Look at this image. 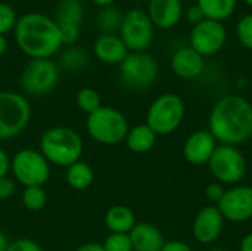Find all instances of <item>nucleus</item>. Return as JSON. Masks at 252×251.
I'll return each mask as SVG.
<instances>
[{
	"mask_svg": "<svg viewBox=\"0 0 252 251\" xmlns=\"http://www.w3.org/2000/svg\"><path fill=\"white\" fill-rule=\"evenodd\" d=\"M6 49H7V40L4 36H0V58L4 55Z\"/></svg>",
	"mask_w": 252,
	"mask_h": 251,
	"instance_id": "42",
	"label": "nucleus"
},
{
	"mask_svg": "<svg viewBox=\"0 0 252 251\" xmlns=\"http://www.w3.org/2000/svg\"><path fill=\"white\" fill-rule=\"evenodd\" d=\"M239 251H252V232L247 234L239 246Z\"/></svg>",
	"mask_w": 252,
	"mask_h": 251,
	"instance_id": "38",
	"label": "nucleus"
},
{
	"mask_svg": "<svg viewBox=\"0 0 252 251\" xmlns=\"http://www.w3.org/2000/svg\"><path fill=\"white\" fill-rule=\"evenodd\" d=\"M92 1L100 7H108V6H112L115 0H92Z\"/></svg>",
	"mask_w": 252,
	"mask_h": 251,
	"instance_id": "41",
	"label": "nucleus"
},
{
	"mask_svg": "<svg viewBox=\"0 0 252 251\" xmlns=\"http://www.w3.org/2000/svg\"><path fill=\"white\" fill-rule=\"evenodd\" d=\"M84 18V9L80 0H61L53 13V19L58 25H77L81 27Z\"/></svg>",
	"mask_w": 252,
	"mask_h": 251,
	"instance_id": "22",
	"label": "nucleus"
},
{
	"mask_svg": "<svg viewBox=\"0 0 252 251\" xmlns=\"http://www.w3.org/2000/svg\"><path fill=\"white\" fill-rule=\"evenodd\" d=\"M226 40L227 31L224 24L207 18L199 24L193 25L189 37L190 47L204 58L217 55L224 47Z\"/></svg>",
	"mask_w": 252,
	"mask_h": 251,
	"instance_id": "12",
	"label": "nucleus"
},
{
	"mask_svg": "<svg viewBox=\"0 0 252 251\" xmlns=\"http://www.w3.org/2000/svg\"><path fill=\"white\" fill-rule=\"evenodd\" d=\"M146 12L154 27L170 30L180 22L183 16V3L182 0H151Z\"/></svg>",
	"mask_w": 252,
	"mask_h": 251,
	"instance_id": "17",
	"label": "nucleus"
},
{
	"mask_svg": "<svg viewBox=\"0 0 252 251\" xmlns=\"http://www.w3.org/2000/svg\"><path fill=\"white\" fill-rule=\"evenodd\" d=\"M208 169L221 185H239L247 175V160L238 146L220 145L208 161Z\"/></svg>",
	"mask_w": 252,
	"mask_h": 251,
	"instance_id": "8",
	"label": "nucleus"
},
{
	"mask_svg": "<svg viewBox=\"0 0 252 251\" xmlns=\"http://www.w3.org/2000/svg\"><path fill=\"white\" fill-rule=\"evenodd\" d=\"M173 72L183 80H195L205 70V58L201 56L190 46L177 49L170 59Z\"/></svg>",
	"mask_w": 252,
	"mask_h": 251,
	"instance_id": "16",
	"label": "nucleus"
},
{
	"mask_svg": "<svg viewBox=\"0 0 252 251\" xmlns=\"http://www.w3.org/2000/svg\"><path fill=\"white\" fill-rule=\"evenodd\" d=\"M158 75V62L146 52H130L120 64L121 81L130 89H148L157 81Z\"/></svg>",
	"mask_w": 252,
	"mask_h": 251,
	"instance_id": "10",
	"label": "nucleus"
},
{
	"mask_svg": "<svg viewBox=\"0 0 252 251\" xmlns=\"http://www.w3.org/2000/svg\"><path fill=\"white\" fill-rule=\"evenodd\" d=\"M186 105L182 96L176 93H162L152 101L146 111V124L157 136L174 133L183 123Z\"/></svg>",
	"mask_w": 252,
	"mask_h": 251,
	"instance_id": "5",
	"label": "nucleus"
},
{
	"mask_svg": "<svg viewBox=\"0 0 252 251\" xmlns=\"http://www.w3.org/2000/svg\"><path fill=\"white\" fill-rule=\"evenodd\" d=\"M75 104L81 112L89 115L102 107V99H100V95L97 90H94L92 87H83L78 90V93L75 96Z\"/></svg>",
	"mask_w": 252,
	"mask_h": 251,
	"instance_id": "26",
	"label": "nucleus"
},
{
	"mask_svg": "<svg viewBox=\"0 0 252 251\" xmlns=\"http://www.w3.org/2000/svg\"><path fill=\"white\" fill-rule=\"evenodd\" d=\"M65 180L72 189L84 191V189L90 188L92 183L94 182V172L90 167V164L80 160V161L71 164L69 167H66Z\"/></svg>",
	"mask_w": 252,
	"mask_h": 251,
	"instance_id": "23",
	"label": "nucleus"
},
{
	"mask_svg": "<svg viewBox=\"0 0 252 251\" xmlns=\"http://www.w3.org/2000/svg\"><path fill=\"white\" fill-rule=\"evenodd\" d=\"M210 251H227V250H224V249H213V250H210Z\"/></svg>",
	"mask_w": 252,
	"mask_h": 251,
	"instance_id": "44",
	"label": "nucleus"
},
{
	"mask_svg": "<svg viewBox=\"0 0 252 251\" xmlns=\"http://www.w3.org/2000/svg\"><path fill=\"white\" fill-rule=\"evenodd\" d=\"M236 37L239 43L252 50V13L242 16L236 25Z\"/></svg>",
	"mask_w": 252,
	"mask_h": 251,
	"instance_id": "31",
	"label": "nucleus"
},
{
	"mask_svg": "<svg viewBox=\"0 0 252 251\" xmlns=\"http://www.w3.org/2000/svg\"><path fill=\"white\" fill-rule=\"evenodd\" d=\"M102 247L105 251H133L128 234H109Z\"/></svg>",
	"mask_w": 252,
	"mask_h": 251,
	"instance_id": "30",
	"label": "nucleus"
},
{
	"mask_svg": "<svg viewBox=\"0 0 252 251\" xmlns=\"http://www.w3.org/2000/svg\"><path fill=\"white\" fill-rule=\"evenodd\" d=\"M196 4L207 19L223 22L235 13L238 0H196Z\"/></svg>",
	"mask_w": 252,
	"mask_h": 251,
	"instance_id": "24",
	"label": "nucleus"
},
{
	"mask_svg": "<svg viewBox=\"0 0 252 251\" xmlns=\"http://www.w3.org/2000/svg\"><path fill=\"white\" fill-rule=\"evenodd\" d=\"M87 64H89V55L86 50L80 47L71 46L61 56V65L68 71H80L86 68Z\"/></svg>",
	"mask_w": 252,
	"mask_h": 251,
	"instance_id": "27",
	"label": "nucleus"
},
{
	"mask_svg": "<svg viewBox=\"0 0 252 251\" xmlns=\"http://www.w3.org/2000/svg\"><path fill=\"white\" fill-rule=\"evenodd\" d=\"M10 172L13 179L24 188L43 186L50 178V163L40 151L25 148L12 157Z\"/></svg>",
	"mask_w": 252,
	"mask_h": 251,
	"instance_id": "7",
	"label": "nucleus"
},
{
	"mask_svg": "<svg viewBox=\"0 0 252 251\" xmlns=\"http://www.w3.org/2000/svg\"><path fill=\"white\" fill-rule=\"evenodd\" d=\"M9 247V240L3 231H0V251H6Z\"/></svg>",
	"mask_w": 252,
	"mask_h": 251,
	"instance_id": "40",
	"label": "nucleus"
},
{
	"mask_svg": "<svg viewBox=\"0 0 252 251\" xmlns=\"http://www.w3.org/2000/svg\"><path fill=\"white\" fill-rule=\"evenodd\" d=\"M75 251H105L102 244H97V243H87V244H83L80 246Z\"/></svg>",
	"mask_w": 252,
	"mask_h": 251,
	"instance_id": "39",
	"label": "nucleus"
},
{
	"mask_svg": "<svg viewBox=\"0 0 252 251\" xmlns=\"http://www.w3.org/2000/svg\"><path fill=\"white\" fill-rule=\"evenodd\" d=\"M244 1H245L250 7H252V0H244Z\"/></svg>",
	"mask_w": 252,
	"mask_h": 251,
	"instance_id": "43",
	"label": "nucleus"
},
{
	"mask_svg": "<svg viewBox=\"0 0 252 251\" xmlns=\"http://www.w3.org/2000/svg\"><path fill=\"white\" fill-rule=\"evenodd\" d=\"M219 142L210 133V130H196L188 136L183 145V157L192 166L208 164Z\"/></svg>",
	"mask_w": 252,
	"mask_h": 251,
	"instance_id": "15",
	"label": "nucleus"
},
{
	"mask_svg": "<svg viewBox=\"0 0 252 251\" xmlns=\"http://www.w3.org/2000/svg\"><path fill=\"white\" fill-rule=\"evenodd\" d=\"M161 251H193L192 247L185 243V241H179V240H171V241H165L164 247Z\"/></svg>",
	"mask_w": 252,
	"mask_h": 251,
	"instance_id": "36",
	"label": "nucleus"
},
{
	"mask_svg": "<svg viewBox=\"0 0 252 251\" xmlns=\"http://www.w3.org/2000/svg\"><path fill=\"white\" fill-rule=\"evenodd\" d=\"M123 16L124 13H121V10L115 6L102 7L97 15V27L102 34H117L121 27Z\"/></svg>",
	"mask_w": 252,
	"mask_h": 251,
	"instance_id": "25",
	"label": "nucleus"
},
{
	"mask_svg": "<svg viewBox=\"0 0 252 251\" xmlns=\"http://www.w3.org/2000/svg\"><path fill=\"white\" fill-rule=\"evenodd\" d=\"M224 222L226 220L217 209V206H205L198 212V215L193 219V238L204 246L214 244L223 234Z\"/></svg>",
	"mask_w": 252,
	"mask_h": 251,
	"instance_id": "14",
	"label": "nucleus"
},
{
	"mask_svg": "<svg viewBox=\"0 0 252 251\" xmlns=\"http://www.w3.org/2000/svg\"><path fill=\"white\" fill-rule=\"evenodd\" d=\"M94 56L108 65H120L130 50L118 34H100L93 46Z\"/></svg>",
	"mask_w": 252,
	"mask_h": 251,
	"instance_id": "18",
	"label": "nucleus"
},
{
	"mask_svg": "<svg viewBox=\"0 0 252 251\" xmlns=\"http://www.w3.org/2000/svg\"><path fill=\"white\" fill-rule=\"evenodd\" d=\"M224 192H226L224 186L221 183H219V182H213V183L207 185V188H205V197L211 203H216V204L223 198Z\"/></svg>",
	"mask_w": 252,
	"mask_h": 251,
	"instance_id": "33",
	"label": "nucleus"
},
{
	"mask_svg": "<svg viewBox=\"0 0 252 251\" xmlns=\"http://www.w3.org/2000/svg\"><path fill=\"white\" fill-rule=\"evenodd\" d=\"M61 71L52 59H31L22 70L21 86L27 95L44 96L59 83Z\"/></svg>",
	"mask_w": 252,
	"mask_h": 251,
	"instance_id": "11",
	"label": "nucleus"
},
{
	"mask_svg": "<svg viewBox=\"0 0 252 251\" xmlns=\"http://www.w3.org/2000/svg\"><path fill=\"white\" fill-rule=\"evenodd\" d=\"M208 130L220 145L239 146L252 139V104L241 95H224L211 108Z\"/></svg>",
	"mask_w": 252,
	"mask_h": 251,
	"instance_id": "1",
	"label": "nucleus"
},
{
	"mask_svg": "<svg viewBox=\"0 0 252 251\" xmlns=\"http://www.w3.org/2000/svg\"><path fill=\"white\" fill-rule=\"evenodd\" d=\"M31 120L28 99L16 92H0V141L21 135Z\"/></svg>",
	"mask_w": 252,
	"mask_h": 251,
	"instance_id": "6",
	"label": "nucleus"
},
{
	"mask_svg": "<svg viewBox=\"0 0 252 251\" xmlns=\"http://www.w3.org/2000/svg\"><path fill=\"white\" fill-rule=\"evenodd\" d=\"M118 36L130 52H145L154 41L155 27L146 10L134 7L124 13Z\"/></svg>",
	"mask_w": 252,
	"mask_h": 251,
	"instance_id": "9",
	"label": "nucleus"
},
{
	"mask_svg": "<svg viewBox=\"0 0 252 251\" xmlns=\"http://www.w3.org/2000/svg\"><path fill=\"white\" fill-rule=\"evenodd\" d=\"M134 1H151V0H134Z\"/></svg>",
	"mask_w": 252,
	"mask_h": 251,
	"instance_id": "45",
	"label": "nucleus"
},
{
	"mask_svg": "<svg viewBox=\"0 0 252 251\" xmlns=\"http://www.w3.org/2000/svg\"><path fill=\"white\" fill-rule=\"evenodd\" d=\"M15 189H16L15 179H12V178H9V176L1 178V179H0V201H1V200L10 198V197L15 194Z\"/></svg>",
	"mask_w": 252,
	"mask_h": 251,
	"instance_id": "34",
	"label": "nucleus"
},
{
	"mask_svg": "<svg viewBox=\"0 0 252 251\" xmlns=\"http://www.w3.org/2000/svg\"><path fill=\"white\" fill-rule=\"evenodd\" d=\"M18 15L9 3L0 1V36H6L15 30Z\"/></svg>",
	"mask_w": 252,
	"mask_h": 251,
	"instance_id": "29",
	"label": "nucleus"
},
{
	"mask_svg": "<svg viewBox=\"0 0 252 251\" xmlns=\"http://www.w3.org/2000/svg\"><path fill=\"white\" fill-rule=\"evenodd\" d=\"M13 34L19 50L31 59H50L63 46L55 19L38 12L18 16Z\"/></svg>",
	"mask_w": 252,
	"mask_h": 251,
	"instance_id": "2",
	"label": "nucleus"
},
{
	"mask_svg": "<svg viewBox=\"0 0 252 251\" xmlns=\"http://www.w3.org/2000/svg\"><path fill=\"white\" fill-rule=\"evenodd\" d=\"M10 161L12 158L9 157V154L0 148V179L7 176V173L10 172Z\"/></svg>",
	"mask_w": 252,
	"mask_h": 251,
	"instance_id": "37",
	"label": "nucleus"
},
{
	"mask_svg": "<svg viewBox=\"0 0 252 251\" xmlns=\"http://www.w3.org/2000/svg\"><path fill=\"white\" fill-rule=\"evenodd\" d=\"M217 209L224 220L242 223L252 219V186L235 185L226 189L223 198L217 203Z\"/></svg>",
	"mask_w": 252,
	"mask_h": 251,
	"instance_id": "13",
	"label": "nucleus"
},
{
	"mask_svg": "<svg viewBox=\"0 0 252 251\" xmlns=\"http://www.w3.org/2000/svg\"><path fill=\"white\" fill-rule=\"evenodd\" d=\"M128 235L133 251H161L165 244L164 234L159 228L148 222H137Z\"/></svg>",
	"mask_w": 252,
	"mask_h": 251,
	"instance_id": "19",
	"label": "nucleus"
},
{
	"mask_svg": "<svg viewBox=\"0 0 252 251\" xmlns=\"http://www.w3.org/2000/svg\"><path fill=\"white\" fill-rule=\"evenodd\" d=\"M86 130L94 142L112 146L126 139L130 126L121 111L109 105H102L87 115Z\"/></svg>",
	"mask_w": 252,
	"mask_h": 251,
	"instance_id": "4",
	"label": "nucleus"
},
{
	"mask_svg": "<svg viewBox=\"0 0 252 251\" xmlns=\"http://www.w3.org/2000/svg\"><path fill=\"white\" fill-rule=\"evenodd\" d=\"M22 204L30 212H40L47 204V194L43 186H28L22 192Z\"/></svg>",
	"mask_w": 252,
	"mask_h": 251,
	"instance_id": "28",
	"label": "nucleus"
},
{
	"mask_svg": "<svg viewBox=\"0 0 252 251\" xmlns=\"http://www.w3.org/2000/svg\"><path fill=\"white\" fill-rule=\"evenodd\" d=\"M83 151V139L71 127L55 126L44 130L40 138V152L50 164L59 167L66 169L80 161Z\"/></svg>",
	"mask_w": 252,
	"mask_h": 251,
	"instance_id": "3",
	"label": "nucleus"
},
{
	"mask_svg": "<svg viewBox=\"0 0 252 251\" xmlns=\"http://www.w3.org/2000/svg\"><path fill=\"white\" fill-rule=\"evenodd\" d=\"M157 138L158 136L154 133V130L146 123H143V124H136L130 127L124 142L131 152L145 154V152H149L155 146Z\"/></svg>",
	"mask_w": 252,
	"mask_h": 251,
	"instance_id": "21",
	"label": "nucleus"
},
{
	"mask_svg": "<svg viewBox=\"0 0 252 251\" xmlns=\"http://www.w3.org/2000/svg\"><path fill=\"white\" fill-rule=\"evenodd\" d=\"M185 16H186V19H188L190 24H193V25H196V24H199L201 21L205 19V16H204V13H202V10L199 9L198 4L189 6V7L186 9V12H185Z\"/></svg>",
	"mask_w": 252,
	"mask_h": 251,
	"instance_id": "35",
	"label": "nucleus"
},
{
	"mask_svg": "<svg viewBox=\"0 0 252 251\" xmlns=\"http://www.w3.org/2000/svg\"><path fill=\"white\" fill-rule=\"evenodd\" d=\"M136 223V215L127 206L117 204L105 213V225L109 234H130Z\"/></svg>",
	"mask_w": 252,
	"mask_h": 251,
	"instance_id": "20",
	"label": "nucleus"
},
{
	"mask_svg": "<svg viewBox=\"0 0 252 251\" xmlns=\"http://www.w3.org/2000/svg\"><path fill=\"white\" fill-rule=\"evenodd\" d=\"M6 251H43V249L30 238H16L12 243H9Z\"/></svg>",
	"mask_w": 252,
	"mask_h": 251,
	"instance_id": "32",
	"label": "nucleus"
}]
</instances>
